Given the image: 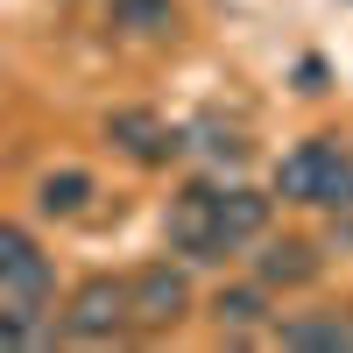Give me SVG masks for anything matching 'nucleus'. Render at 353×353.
<instances>
[{
	"instance_id": "9b49d317",
	"label": "nucleus",
	"mask_w": 353,
	"mask_h": 353,
	"mask_svg": "<svg viewBox=\"0 0 353 353\" xmlns=\"http://www.w3.org/2000/svg\"><path fill=\"white\" fill-rule=\"evenodd\" d=\"M92 176L85 170H50L43 184H36V212H50V219H71V212H85V205H92Z\"/></svg>"
},
{
	"instance_id": "f257e3e1",
	"label": "nucleus",
	"mask_w": 353,
	"mask_h": 353,
	"mask_svg": "<svg viewBox=\"0 0 353 353\" xmlns=\"http://www.w3.org/2000/svg\"><path fill=\"white\" fill-rule=\"evenodd\" d=\"M283 205H318V212H353V149L339 134H311L276 163Z\"/></svg>"
},
{
	"instance_id": "f8f14e48",
	"label": "nucleus",
	"mask_w": 353,
	"mask_h": 353,
	"mask_svg": "<svg viewBox=\"0 0 353 353\" xmlns=\"http://www.w3.org/2000/svg\"><path fill=\"white\" fill-rule=\"evenodd\" d=\"M113 28H128V36H170L176 28V0H106Z\"/></svg>"
},
{
	"instance_id": "423d86ee",
	"label": "nucleus",
	"mask_w": 353,
	"mask_h": 353,
	"mask_svg": "<svg viewBox=\"0 0 353 353\" xmlns=\"http://www.w3.org/2000/svg\"><path fill=\"white\" fill-rule=\"evenodd\" d=\"M106 141H113L128 163L163 170L176 149H184V128H170L163 113H149V106H121V113H106Z\"/></svg>"
},
{
	"instance_id": "1a4fd4ad",
	"label": "nucleus",
	"mask_w": 353,
	"mask_h": 353,
	"mask_svg": "<svg viewBox=\"0 0 353 353\" xmlns=\"http://www.w3.org/2000/svg\"><path fill=\"white\" fill-rule=\"evenodd\" d=\"M212 325L219 339H254V332H269V283H226L219 297H212Z\"/></svg>"
},
{
	"instance_id": "ddd939ff",
	"label": "nucleus",
	"mask_w": 353,
	"mask_h": 353,
	"mask_svg": "<svg viewBox=\"0 0 353 353\" xmlns=\"http://www.w3.org/2000/svg\"><path fill=\"white\" fill-rule=\"evenodd\" d=\"M184 141H198V149L212 156V163H226V170H241V163H248V134H241V128H226V121H198Z\"/></svg>"
},
{
	"instance_id": "9d476101",
	"label": "nucleus",
	"mask_w": 353,
	"mask_h": 353,
	"mask_svg": "<svg viewBox=\"0 0 353 353\" xmlns=\"http://www.w3.org/2000/svg\"><path fill=\"white\" fill-rule=\"evenodd\" d=\"M212 212H219V233L233 241V254L254 248L261 233H269V198L248 191V184H219V191H212Z\"/></svg>"
},
{
	"instance_id": "6e6552de",
	"label": "nucleus",
	"mask_w": 353,
	"mask_h": 353,
	"mask_svg": "<svg viewBox=\"0 0 353 353\" xmlns=\"http://www.w3.org/2000/svg\"><path fill=\"white\" fill-rule=\"evenodd\" d=\"M269 339L290 346V353H346V346H353V318H346V311H304V318L269 325Z\"/></svg>"
},
{
	"instance_id": "39448f33",
	"label": "nucleus",
	"mask_w": 353,
	"mask_h": 353,
	"mask_svg": "<svg viewBox=\"0 0 353 353\" xmlns=\"http://www.w3.org/2000/svg\"><path fill=\"white\" fill-rule=\"evenodd\" d=\"M57 332H64V339H85V346L121 339V332H128V283H121V276H85L71 297H64Z\"/></svg>"
},
{
	"instance_id": "20e7f679",
	"label": "nucleus",
	"mask_w": 353,
	"mask_h": 353,
	"mask_svg": "<svg viewBox=\"0 0 353 353\" xmlns=\"http://www.w3.org/2000/svg\"><path fill=\"white\" fill-rule=\"evenodd\" d=\"M212 191L219 184H184L170 198V212H163V241L170 254H184V261H226L233 241L219 233V212H212Z\"/></svg>"
},
{
	"instance_id": "f03ea898",
	"label": "nucleus",
	"mask_w": 353,
	"mask_h": 353,
	"mask_svg": "<svg viewBox=\"0 0 353 353\" xmlns=\"http://www.w3.org/2000/svg\"><path fill=\"white\" fill-rule=\"evenodd\" d=\"M50 290H57V269H50V254L36 248V233L0 219V304H8V311H28V318H43Z\"/></svg>"
},
{
	"instance_id": "7ed1b4c3",
	"label": "nucleus",
	"mask_w": 353,
	"mask_h": 353,
	"mask_svg": "<svg viewBox=\"0 0 353 353\" xmlns=\"http://www.w3.org/2000/svg\"><path fill=\"white\" fill-rule=\"evenodd\" d=\"M191 318V269L184 261H141L128 276V325L141 332H170Z\"/></svg>"
},
{
	"instance_id": "0eeeda50",
	"label": "nucleus",
	"mask_w": 353,
	"mask_h": 353,
	"mask_svg": "<svg viewBox=\"0 0 353 353\" xmlns=\"http://www.w3.org/2000/svg\"><path fill=\"white\" fill-rule=\"evenodd\" d=\"M254 276L269 283V290H311L318 276H325V254H318L311 241H297V233H283V241H261Z\"/></svg>"
}]
</instances>
